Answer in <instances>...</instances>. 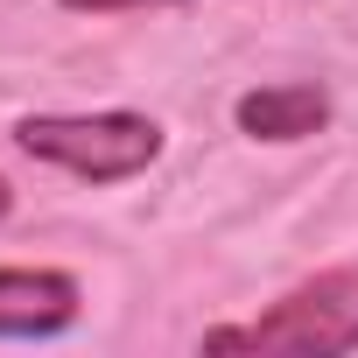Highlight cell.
Returning a JSON list of instances; mask_svg holds the SVG:
<instances>
[{
  "label": "cell",
  "instance_id": "3",
  "mask_svg": "<svg viewBox=\"0 0 358 358\" xmlns=\"http://www.w3.org/2000/svg\"><path fill=\"white\" fill-rule=\"evenodd\" d=\"M78 281L57 267H0V337H57L78 323Z\"/></svg>",
  "mask_w": 358,
  "mask_h": 358
},
{
  "label": "cell",
  "instance_id": "2",
  "mask_svg": "<svg viewBox=\"0 0 358 358\" xmlns=\"http://www.w3.org/2000/svg\"><path fill=\"white\" fill-rule=\"evenodd\" d=\"M204 351H358V260L351 267H330L316 281H302L295 295H281L267 316L253 323H232V330H211Z\"/></svg>",
  "mask_w": 358,
  "mask_h": 358
},
{
  "label": "cell",
  "instance_id": "1",
  "mask_svg": "<svg viewBox=\"0 0 358 358\" xmlns=\"http://www.w3.org/2000/svg\"><path fill=\"white\" fill-rule=\"evenodd\" d=\"M15 148L85 183H127L162 155V127L148 113H29L15 127Z\"/></svg>",
  "mask_w": 358,
  "mask_h": 358
},
{
  "label": "cell",
  "instance_id": "5",
  "mask_svg": "<svg viewBox=\"0 0 358 358\" xmlns=\"http://www.w3.org/2000/svg\"><path fill=\"white\" fill-rule=\"evenodd\" d=\"M71 15H134V8H183V0H57Z\"/></svg>",
  "mask_w": 358,
  "mask_h": 358
},
{
  "label": "cell",
  "instance_id": "4",
  "mask_svg": "<svg viewBox=\"0 0 358 358\" xmlns=\"http://www.w3.org/2000/svg\"><path fill=\"white\" fill-rule=\"evenodd\" d=\"M232 120L253 141H309L330 127V92L323 85H260L232 106Z\"/></svg>",
  "mask_w": 358,
  "mask_h": 358
},
{
  "label": "cell",
  "instance_id": "6",
  "mask_svg": "<svg viewBox=\"0 0 358 358\" xmlns=\"http://www.w3.org/2000/svg\"><path fill=\"white\" fill-rule=\"evenodd\" d=\"M15 211V190H8V176H0V218H8Z\"/></svg>",
  "mask_w": 358,
  "mask_h": 358
}]
</instances>
